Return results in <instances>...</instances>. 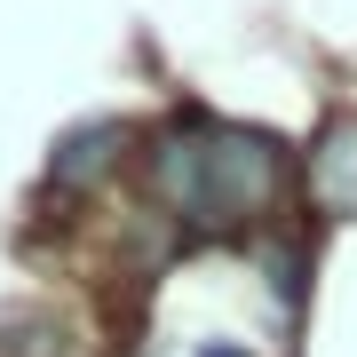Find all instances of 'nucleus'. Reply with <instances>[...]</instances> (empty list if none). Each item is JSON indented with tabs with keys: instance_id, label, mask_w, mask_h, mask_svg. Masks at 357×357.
<instances>
[{
	"instance_id": "f03ea898",
	"label": "nucleus",
	"mask_w": 357,
	"mask_h": 357,
	"mask_svg": "<svg viewBox=\"0 0 357 357\" xmlns=\"http://www.w3.org/2000/svg\"><path fill=\"white\" fill-rule=\"evenodd\" d=\"M310 206L333 222L357 215V112H333L310 143Z\"/></svg>"
},
{
	"instance_id": "f257e3e1",
	"label": "nucleus",
	"mask_w": 357,
	"mask_h": 357,
	"mask_svg": "<svg viewBox=\"0 0 357 357\" xmlns=\"http://www.w3.org/2000/svg\"><path fill=\"white\" fill-rule=\"evenodd\" d=\"M151 191L175 222L191 230H246L262 222L286 191V151L278 135L238 128V119H206L183 112L167 119L151 143Z\"/></svg>"
},
{
	"instance_id": "7ed1b4c3",
	"label": "nucleus",
	"mask_w": 357,
	"mask_h": 357,
	"mask_svg": "<svg viewBox=\"0 0 357 357\" xmlns=\"http://www.w3.org/2000/svg\"><path fill=\"white\" fill-rule=\"evenodd\" d=\"M119 143H128V135H119V119H79V128H72L64 143H56L48 183H56V191H88L103 167L119 159Z\"/></svg>"
},
{
	"instance_id": "20e7f679",
	"label": "nucleus",
	"mask_w": 357,
	"mask_h": 357,
	"mask_svg": "<svg viewBox=\"0 0 357 357\" xmlns=\"http://www.w3.org/2000/svg\"><path fill=\"white\" fill-rule=\"evenodd\" d=\"M199 357H246V349H199Z\"/></svg>"
}]
</instances>
